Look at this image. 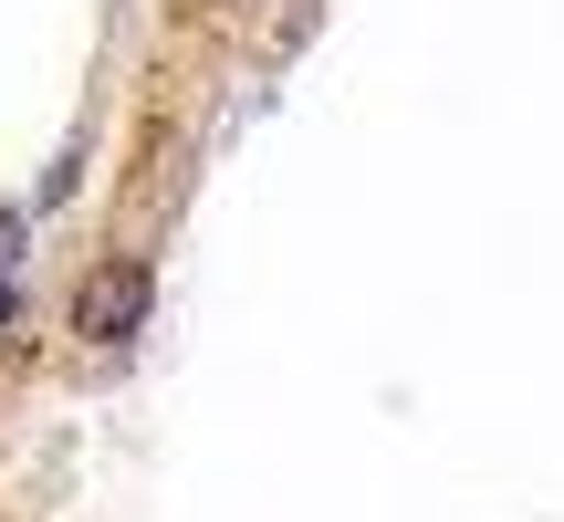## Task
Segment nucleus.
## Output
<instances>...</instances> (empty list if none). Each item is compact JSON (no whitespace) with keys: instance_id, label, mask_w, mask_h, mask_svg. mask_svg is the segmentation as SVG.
Masks as SVG:
<instances>
[{"instance_id":"nucleus-1","label":"nucleus","mask_w":564,"mask_h":522,"mask_svg":"<svg viewBox=\"0 0 564 522\" xmlns=\"http://www.w3.org/2000/svg\"><path fill=\"white\" fill-rule=\"evenodd\" d=\"M147 303H158V272H147V261H95V272L74 282V335L84 345H126L147 324Z\"/></svg>"}]
</instances>
